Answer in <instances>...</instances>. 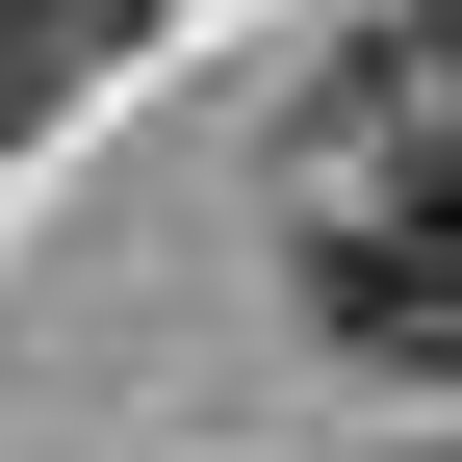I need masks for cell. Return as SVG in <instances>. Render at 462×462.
Instances as JSON below:
<instances>
[{"label": "cell", "mask_w": 462, "mask_h": 462, "mask_svg": "<svg viewBox=\"0 0 462 462\" xmlns=\"http://www.w3.org/2000/svg\"><path fill=\"white\" fill-rule=\"evenodd\" d=\"M103 51H129V0H0V129H51Z\"/></svg>", "instance_id": "6da1fadb"}]
</instances>
